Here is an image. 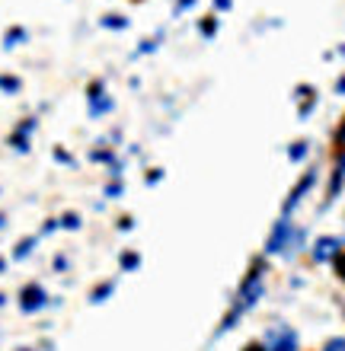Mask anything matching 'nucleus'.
Listing matches in <instances>:
<instances>
[{
    "label": "nucleus",
    "mask_w": 345,
    "mask_h": 351,
    "mask_svg": "<svg viewBox=\"0 0 345 351\" xmlns=\"http://www.w3.org/2000/svg\"><path fill=\"white\" fill-rule=\"evenodd\" d=\"M23 90V80L16 74H0V93H7V96H16Z\"/></svg>",
    "instance_id": "obj_12"
},
{
    "label": "nucleus",
    "mask_w": 345,
    "mask_h": 351,
    "mask_svg": "<svg viewBox=\"0 0 345 351\" xmlns=\"http://www.w3.org/2000/svg\"><path fill=\"white\" fill-rule=\"evenodd\" d=\"M3 271H7V259H3V256H0V275H3Z\"/></svg>",
    "instance_id": "obj_24"
},
{
    "label": "nucleus",
    "mask_w": 345,
    "mask_h": 351,
    "mask_svg": "<svg viewBox=\"0 0 345 351\" xmlns=\"http://www.w3.org/2000/svg\"><path fill=\"white\" fill-rule=\"evenodd\" d=\"M288 157H291V160H304V157H307V144H304V141H300V144H294Z\"/></svg>",
    "instance_id": "obj_16"
},
{
    "label": "nucleus",
    "mask_w": 345,
    "mask_h": 351,
    "mask_svg": "<svg viewBox=\"0 0 345 351\" xmlns=\"http://www.w3.org/2000/svg\"><path fill=\"white\" fill-rule=\"evenodd\" d=\"M192 3H195V0H179V3H176V13H182V10L192 7Z\"/></svg>",
    "instance_id": "obj_22"
},
{
    "label": "nucleus",
    "mask_w": 345,
    "mask_h": 351,
    "mask_svg": "<svg viewBox=\"0 0 345 351\" xmlns=\"http://www.w3.org/2000/svg\"><path fill=\"white\" fill-rule=\"evenodd\" d=\"M119 265H121V271H134V268L141 265V256H138V252H121Z\"/></svg>",
    "instance_id": "obj_13"
},
{
    "label": "nucleus",
    "mask_w": 345,
    "mask_h": 351,
    "mask_svg": "<svg viewBox=\"0 0 345 351\" xmlns=\"http://www.w3.org/2000/svg\"><path fill=\"white\" fill-rule=\"evenodd\" d=\"M106 195H109V198H119V195H121V182H109V185H106Z\"/></svg>",
    "instance_id": "obj_19"
},
{
    "label": "nucleus",
    "mask_w": 345,
    "mask_h": 351,
    "mask_svg": "<svg viewBox=\"0 0 345 351\" xmlns=\"http://www.w3.org/2000/svg\"><path fill=\"white\" fill-rule=\"evenodd\" d=\"M3 227H7V214H0V230H3Z\"/></svg>",
    "instance_id": "obj_25"
},
{
    "label": "nucleus",
    "mask_w": 345,
    "mask_h": 351,
    "mask_svg": "<svg viewBox=\"0 0 345 351\" xmlns=\"http://www.w3.org/2000/svg\"><path fill=\"white\" fill-rule=\"evenodd\" d=\"M215 3H217L221 10H230V0H215Z\"/></svg>",
    "instance_id": "obj_23"
},
{
    "label": "nucleus",
    "mask_w": 345,
    "mask_h": 351,
    "mask_svg": "<svg viewBox=\"0 0 345 351\" xmlns=\"http://www.w3.org/2000/svg\"><path fill=\"white\" fill-rule=\"evenodd\" d=\"M99 23H103L106 29H128V19L119 16V13H109V16H103Z\"/></svg>",
    "instance_id": "obj_14"
},
{
    "label": "nucleus",
    "mask_w": 345,
    "mask_h": 351,
    "mask_svg": "<svg viewBox=\"0 0 345 351\" xmlns=\"http://www.w3.org/2000/svg\"><path fill=\"white\" fill-rule=\"evenodd\" d=\"M262 291H265V287H262V268L256 265V268L250 271V275H246V281H243L240 294H237V304H233L230 316H227L224 326H221V332H227L230 326H237V319H240V316L246 313V310H252V306H256V300L262 297Z\"/></svg>",
    "instance_id": "obj_1"
},
{
    "label": "nucleus",
    "mask_w": 345,
    "mask_h": 351,
    "mask_svg": "<svg viewBox=\"0 0 345 351\" xmlns=\"http://www.w3.org/2000/svg\"><path fill=\"white\" fill-rule=\"evenodd\" d=\"M115 109V99L109 96L103 80H93V84L86 86V112H90V119H103L109 112Z\"/></svg>",
    "instance_id": "obj_3"
},
{
    "label": "nucleus",
    "mask_w": 345,
    "mask_h": 351,
    "mask_svg": "<svg viewBox=\"0 0 345 351\" xmlns=\"http://www.w3.org/2000/svg\"><path fill=\"white\" fill-rule=\"evenodd\" d=\"M16 351H29V348H16Z\"/></svg>",
    "instance_id": "obj_27"
},
{
    "label": "nucleus",
    "mask_w": 345,
    "mask_h": 351,
    "mask_svg": "<svg viewBox=\"0 0 345 351\" xmlns=\"http://www.w3.org/2000/svg\"><path fill=\"white\" fill-rule=\"evenodd\" d=\"M336 90H339V93H345V77H342V80H339V86H336Z\"/></svg>",
    "instance_id": "obj_26"
},
{
    "label": "nucleus",
    "mask_w": 345,
    "mask_h": 351,
    "mask_svg": "<svg viewBox=\"0 0 345 351\" xmlns=\"http://www.w3.org/2000/svg\"><path fill=\"white\" fill-rule=\"evenodd\" d=\"M215 29H217V19H215V16H211V19H205V23H202V36H205V38H211V36H215Z\"/></svg>",
    "instance_id": "obj_17"
},
{
    "label": "nucleus",
    "mask_w": 345,
    "mask_h": 351,
    "mask_svg": "<svg viewBox=\"0 0 345 351\" xmlns=\"http://www.w3.org/2000/svg\"><path fill=\"white\" fill-rule=\"evenodd\" d=\"M336 268H339V275L345 278V250H342V252H339V256H336Z\"/></svg>",
    "instance_id": "obj_21"
},
{
    "label": "nucleus",
    "mask_w": 345,
    "mask_h": 351,
    "mask_svg": "<svg viewBox=\"0 0 345 351\" xmlns=\"http://www.w3.org/2000/svg\"><path fill=\"white\" fill-rule=\"evenodd\" d=\"M45 306H48L45 287L38 285V281L23 285V291H19V310H23V313H38V310H45Z\"/></svg>",
    "instance_id": "obj_4"
},
{
    "label": "nucleus",
    "mask_w": 345,
    "mask_h": 351,
    "mask_svg": "<svg viewBox=\"0 0 345 351\" xmlns=\"http://www.w3.org/2000/svg\"><path fill=\"white\" fill-rule=\"evenodd\" d=\"M323 351H345V339H333V342H329Z\"/></svg>",
    "instance_id": "obj_20"
},
{
    "label": "nucleus",
    "mask_w": 345,
    "mask_h": 351,
    "mask_svg": "<svg viewBox=\"0 0 345 351\" xmlns=\"http://www.w3.org/2000/svg\"><path fill=\"white\" fill-rule=\"evenodd\" d=\"M265 351H298V335L285 329V326H278L275 332H269V348Z\"/></svg>",
    "instance_id": "obj_6"
},
{
    "label": "nucleus",
    "mask_w": 345,
    "mask_h": 351,
    "mask_svg": "<svg viewBox=\"0 0 345 351\" xmlns=\"http://www.w3.org/2000/svg\"><path fill=\"white\" fill-rule=\"evenodd\" d=\"M36 243H38V237H26V240H19L16 250H13V259L16 262L29 259V252H36Z\"/></svg>",
    "instance_id": "obj_11"
},
{
    "label": "nucleus",
    "mask_w": 345,
    "mask_h": 351,
    "mask_svg": "<svg viewBox=\"0 0 345 351\" xmlns=\"http://www.w3.org/2000/svg\"><path fill=\"white\" fill-rule=\"evenodd\" d=\"M115 291V281H103V285H96L93 291H90V304H103V300H109Z\"/></svg>",
    "instance_id": "obj_10"
},
{
    "label": "nucleus",
    "mask_w": 345,
    "mask_h": 351,
    "mask_svg": "<svg viewBox=\"0 0 345 351\" xmlns=\"http://www.w3.org/2000/svg\"><path fill=\"white\" fill-rule=\"evenodd\" d=\"M36 128H38V119L32 115V119H23L16 125V128L10 131V138H7V144L16 154H29V147H32V134H36Z\"/></svg>",
    "instance_id": "obj_5"
},
{
    "label": "nucleus",
    "mask_w": 345,
    "mask_h": 351,
    "mask_svg": "<svg viewBox=\"0 0 345 351\" xmlns=\"http://www.w3.org/2000/svg\"><path fill=\"white\" fill-rule=\"evenodd\" d=\"M342 252V243L336 240V237H323V240H317V246H313V259L317 262H333Z\"/></svg>",
    "instance_id": "obj_7"
},
{
    "label": "nucleus",
    "mask_w": 345,
    "mask_h": 351,
    "mask_svg": "<svg viewBox=\"0 0 345 351\" xmlns=\"http://www.w3.org/2000/svg\"><path fill=\"white\" fill-rule=\"evenodd\" d=\"M55 160H58V163H67V167H74V157H71L64 147H55Z\"/></svg>",
    "instance_id": "obj_18"
},
{
    "label": "nucleus",
    "mask_w": 345,
    "mask_h": 351,
    "mask_svg": "<svg viewBox=\"0 0 345 351\" xmlns=\"http://www.w3.org/2000/svg\"><path fill=\"white\" fill-rule=\"evenodd\" d=\"M300 243H304V230H294V223L281 217L265 240V252H294L300 250Z\"/></svg>",
    "instance_id": "obj_2"
},
{
    "label": "nucleus",
    "mask_w": 345,
    "mask_h": 351,
    "mask_svg": "<svg viewBox=\"0 0 345 351\" xmlns=\"http://www.w3.org/2000/svg\"><path fill=\"white\" fill-rule=\"evenodd\" d=\"M313 182H317V173L310 169V173L304 176V179H300L298 185H294V192H291V198L285 202V211H291V208H294V204H298L300 198H304V192H310V185H313Z\"/></svg>",
    "instance_id": "obj_8"
},
{
    "label": "nucleus",
    "mask_w": 345,
    "mask_h": 351,
    "mask_svg": "<svg viewBox=\"0 0 345 351\" xmlns=\"http://www.w3.org/2000/svg\"><path fill=\"white\" fill-rule=\"evenodd\" d=\"M26 38H29V32H26V29H23V26H10L7 32H3V48H7V51H10V48L23 45Z\"/></svg>",
    "instance_id": "obj_9"
},
{
    "label": "nucleus",
    "mask_w": 345,
    "mask_h": 351,
    "mask_svg": "<svg viewBox=\"0 0 345 351\" xmlns=\"http://www.w3.org/2000/svg\"><path fill=\"white\" fill-rule=\"evenodd\" d=\"M58 227H64V230H80V217L71 211V214H64V217H58Z\"/></svg>",
    "instance_id": "obj_15"
}]
</instances>
